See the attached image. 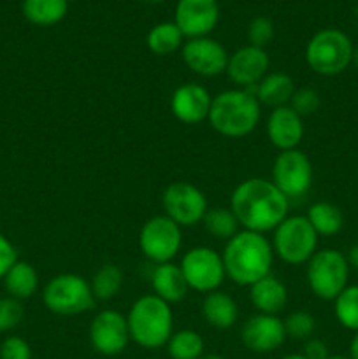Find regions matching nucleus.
Instances as JSON below:
<instances>
[{"instance_id":"nucleus-1","label":"nucleus","mask_w":358,"mask_h":359,"mask_svg":"<svg viewBox=\"0 0 358 359\" xmlns=\"http://www.w3.org/2000/svg\"><path fill=\"white\" fill-rule=\"evenodd\" d=\"M290 200L270 179L249 177L232 191L230 210L242 230L267 233L274 231L288 217Z\"/></svg>"},{"instance_id":"nucleus-2","label":"nucleus","mask_w":358,"mask_h":359,"mask_svg":"<svg viewBox=\"0 0 358 359\" xmlns=\"http://www.w3.org/2000/svg\"><path fill=\"white\" fill-rule=\"evenodd\" d=\"M221 258L228 279L249 287L270 273L274 262L272 244L262 233L241 230L227 242Z\"/></svg>"},{"instance_id":"nucleus-3","label":"nucleus","mask_w":358,"mask_h":359,"mask_svg":"<svg viewBox=\"0 0 358 359\" xmlns=\"http://www.w3.org/2000/svg\"><path fill=\"white\" fill-rule=\"evenodd\" d=\"M262 118L258 98L248 90H227L213 97L209 125L228 139H242L255 132Z\"/></svg>"},{"instance_id":"nucleus-4","label":"nucleus","mask_w":358,"mask_h":359,"mask_svg":"<svg viewBox=\"0 0 358 359\" xmlns=\"http://www.w3.org/2000/svg\"><path fill=\"white\" fill-rule=\"evenodd\" d=\"M130 340L142 349H160L167 346L174 333V314L167 302L157 294H144L130 307L128 316Z\"/></svg>"},{"instance_id":"nucleus-5","label":"nucleus","mask_w":358,"mask_h":359,"mask_svg":"<svg viewBox=\"0 0 358 359\" xmlns=\"http://www.w3.org/2000/svg\"><path fill=\"white\" fill-rule=\"evenodd\" d=\"M353 42L337 28H325L316 32L305 48V62L312 72L319 76L343 74L353 62Z\"/></svg>"},{"instance_id":"nucleus-6","label":"nucleus","mask_w":358,"mask_h":359,"mask_svg":"<svg viewBox=\"0 0 358 359\" xmlns=\"http://www.w3.org/2000/svg\"><path fill=\"white\" fill-rule=\"evenodd\" d=\"M318 233L305 216H288L272 235V251L288 265H305L318 251Z\"/></svg>"},{"instance_id":"nucleus-7","label":"nucleus","mask_w":358,"mask_h":359,"mask_svg":"<svg viewBox=\"0 0 358 359\" xmlns=\"http://www.w3.org/2000/svg\"><path fill=\"white\" fill-rule=\"evenodd\" d=\"M350 279V263L337 249H319L307 262L309 290L319 300L333 302Z\"/></svg>"},{"instance_id":"nucleus-8","label":"nucleus","mask_w":358,"mask_h":359,"mask_svg":"<svg viewBox=\"0 0 358 359\" xmlns=\"http://www.w3.org/2000/svg\"><path fill=\"white\" fill-rule=\"evenodd\" d=\"M46 309L58 316H77L95 307L90 283L76 273H60L42 290Z\"/></svg>"},{"instance_id":"nucleus-9","label":"nucleus","mask_w":358,"mask_h":359,"mask_svg":"<svg viewBox=\"0 0 358 359\" xmlns=\"http://www.w3.org/2000/svg\"><path fill=\"white\" fill-rule=\"evenodd\" d=\"M183 245V231L165 214L154 216L142 224L139 233V248L147 262L154 265L171 263Z\"/></svg>"},{"instance_id":"nucleus-10","label":"nucleus","mask_w":358,"mask_h":359,"mask_svg":"<svg viewBox=\"0 0 358 359\" xmlns=\"http://www.w3.org/2000/svg\"><path fill=\"white\" fill-rule=\"evenodd\" d=\"M179 269H181L190 290L206 294L220 290L227 277L221 255L206 245H199V248H193L185 252L181 263H179Z\"/></svg>"},{"instance_id":"nucleus-11","label":"nucleus","mask_w":358,"mask_h":359,"mask_svg":"<svg viewBox=\"0 0 358 359\" xmlns=\"http://www.w3.org/2000/svg\"><path fill=\"white\" fill-rule=\"evenodd\" d=\"M270 181L288 200L300 198L312 186V163L300 149L281 151L270 172Z\"/></svg>"},{"instance_id":"nucleus-12","label":"nucleus","mask_w":358,"mask_h":359,"mask_svg":"<svg viewBox=\"0 0 358 359\" xmlns=\"http://www.w3.org/2000/svg\"><path fill=\"white\" fill-rule=\"evenodd\" d=\"M165 216L179 226H195L202 223L207 212V198L197 186L186 181H175L165 188L161 195Z\"/></svg>"},{"instance_id":"nucleus-13","label":"nucleus","mask_w":358,"mask_h":359,"mask_svg":"<svg viewBox=\"0 0 358 359\" xmlns=\"http://www.w3.org/2000/svg\"><path fill=\"white\" fill-rule=\"evenodd\" d=\"M90 344L102 356H118L128 347L130 332L126 316L121 312L105 309L100 311L90 323L88 330Z\"/></svg>"},{"instance_id":"nucleus-14","label":"nucleus","mask_w":358,"mask_h":359,"mask_svg":"<svg viewBox=\"0 0 358 359\" xmlns=\"http://www.w3.org/2000/svg\"><path fill=\"white\" fill-rule=\"evenodd\" d=\"M220 21L218 0H179L174 23L188 39L207 37Z\"/></svg>"},{"instance_id":"nucleus-15","label":"nucleus","mask_w":358,"mask_h":359,"mask_svg":"<svg viewBox=\"0 0 358 359\" xmlns=\"http://www.w3.org/2000/svg\"><path fill=\"white\" fill-rule=\"evenodd\" d=\"M181 55L186 67L197 76L216 77L227 70V49L211 37L188 39L183 44Z\"/></svg>"},{"instance_id":"nucleus-16","label":"nucleus","mask_w":358,"mask_h":359,"mask_svg":"<svg viewBox=\"0 0 358 359\" xmlns=\"http://www.w3.org/2000/svg\"><path fill=\"white\" fill-rule=\"evenodd\" d=\"M241 340L246 349L267 354L279 349L286 340L283 319L270 314H255L242 325Z\"/></svg>"},{"instance_id":"nucleus-17","label":"nucleus","mask_w":358,"mask_h":359,"mask_svg":"<svg viewBox=\"0 0 358 359\" xmlns=\"http://www.w3.org/2000/svg\"><path fill=\"white\" fill-rule=\"evenodd\" d=\"M213 97L202 84L185 83L174 90L171 97V111L178 121L185 125H199L209 118Z\"/></svg>"},{"instance_id":"nucleus-18","label":"nucleus","mask_w":358,"mask_h":359,"mask_svg":"<svg viewBox=\"0 0 358 359\" xmlns=\"http://www.w3.org/2000/svg\"><path fill=\"white\" fill-rule=\"evenodd\" d=\"M270 60L265 49L244 46L228 55L227 76L237 86H256L269 74Z\"/></svg>"},{"instance_id":"nucleus-19","label":"nucleus","mask_w":358,"mask_h":359,"mask_svg":"<svg viewBox=\"0 0 358 359\" xmlns=\"http://www.w3.org/2000/svg\"><path fill=\"white\" fill-rule=\"evenodd\" d=\"M304 118L297 114L290 105L272 109L267 118V137L270 144L279 151L297 149L304 139Z\"/></svg>"},{"instance_id":"nucleus-20","label":"nucleus","mask_w":358,"mask_h":359,"mask_svg":"<svg viewBox=\"0 0 358 359\" xmlns=\"http://www.w3.org/2000/svg\"><path fill=\"white\" fill-rule=\"evenodd\" d=\"M151 286H153L154 294L167 302L168 305L183 302L190 291L181 269L172 262L154 265L153 272H151Z\"/></svg>"},{"instance_id":"nucleus-21","label":"nucleus","mask_w":358,"mask_h":359,"mask_svg":"<svg viewBox=\"0 0 358 359\" xmlns=\"http://www.w3.org/2000/svg\"><path fill=\"white\" fill-rule=\"evenodd\" d=\"M249 298L258 314L277 316L288 304V290L272 273L249 286Z\"/></svg>"},{"instance_id":"nucleus-22","label":"nucleus","mask_w":358,"mask_h":359,"mask_svg":"<svg viewBox=\"0 0 358 359\" xmlns=\"http://www.w3.org/2000/svg\"><path fill=\"white\" fill-rule=\"evenodd\" d=\"M202 318L216 330H228L239 318V305L228 293L211 291L202 300Z\"/></svg>"},{"instance_id":"nucleus-23","label":"nucleus","mask_w":358,"mask_h":359,"mask_svg":"<svg viewBox=\"0 0 358 359\" xmlns=\"http://www.w3.org/2000/svg\"><path fill=\"white\" fill-rule=\"evenodd\" d=\"M255 88V97L258 98L260 105H267L270 109L290 105L291 97H293L295 90H297L293 79L284 72L267 74Z\"/></svg>"},{"instance_id":"nucleus-24","label":"nucleus","mask_w":358,"mask_h":359,"mask_svg":"<svg viewBox=\"0 0 358 359\" xmlns=\"http://www.w3.org/2000/svg\"><path fill=\"white\" fill-rule=\"evenodd\" d=\"M4 287L9 293V297L16 300H28L34 297L39 290V273L28 262L18 259L9 272L4 277Z\"/></svg>"},{"instance_id":"nucleus-25","label":"nucleus","mask_w":358,"mask_h":359,"mask_svg":"<svg viewBox=\"0 0 358 359\" xmlns=\"http://www.w3.org/2000/svg\"><path fill=\"white\" fill-rule=\"evenodd\" d=\"M23 16L37 27H53L67 16L69 0H23Z\"/></svg>"},{"instance_id":"nucleus-26","label":"nucleus","mask_w":358,"mask_h":359,"mask_svg":"<svg viewBox=\"0 0 358 359\" xmlns=\"http://www.w3.org/2000/svg\"><path fill=\"white\" fill-rule=\"evenodd\" d=\"M305 217L309 219L311 226L318 233V237H333L339 233L344 226V214L336 203L316 202L309 207Z\"/></svg>"},{"instance_id":"nucleus-27","label":"nucleus","mask_w":358,"mask_h":359,"mask_svg":"<svg viewBox=\"0 0 358 359\" xmlns=\"http://www.w3.org/2000/svg\"><path fill=\"white\" fill-rule=\"evenodd\" d=\"M123 283H125L123 270L118 265H114V263H105L91 276L90 287L95 300L107 302L118 297V293L123 287Z\"/></svg>"},{"instance_id":"nucleus-28","label":"nucleus","mask_w":358,"mask_h":359,"mask_svg":"<svg viewBox=\"0 0 358 359\" xmlns=\"http://www.w3.org/2000/svg\"><path fill=\"white\" fill-rule=\"evenodd\" d=\"M183 39L185 35L178 28L174 21H165V23H158L147 32L146 44L153 55L157 56H167L178 51L183 46Z\"/></svg>"},{"instance_id":"nucleus-29","label":"nucleus","mask_w":358,"mask_h":359,"mask_svg":"<svg viewBox=\"0 0 358 359\" xmlns=\"http://www.w3.org/2000/svg\"><path fill=\"white\" fill-rule=\"evenodd\" d=\"M202 224L204 230H206L211 237L225 242H228L234 235H237L239 231H241L239 230L241 224H239L237 217L234 216L230 207H228V209H225V207H213V209H207L206 216H204L202 219Z\"/></svg>"},{"instance_id":"nucleus-30","label":"nucleus","mask_w":358,"mask_h":359,"mask_svg":"<svg viewBox=\"0 0 358 359\" xmlns=\"http://www.w3.org/2000/svg\"><path fill=\"white\" fill-rule=\"evenodd\" d=\"M204 339L193 330H179L171 335L167 353L172 359H199L204 356Z\"/></svg>"},{"instance_id":"nucleus-31","label":"nucleus","mask_w":358,"mask_h":359,"mask_svg":"<svg viewBox=\"0 0 358 359\" xmlns=\"http://www.w3.org/2000/svg\"><path fill=\"white\" fill-rule=\"evenodd\" d=\"M333 314L339 325L350 332H358V286H346L333 300Z\"/></svg>"},{"instance_id":"nucleus-32","label":"nucleus","mask_w":358,"mask_h":359,"mask_svg":"<svg viewBox=\"0 0 358 359\" xmlns=\"http://www.w3.org/2000/svg\"><path fill=\"white\" fill-rule=\"evenodd\" d=\"M286 337L293 340H309L316 332V319L307 311H295L283 319Z\"/></svg>"},{"instance_id":"nucleus-33","label":"nucleus","mask_w":358,"mask_h":359,"mask_svg":"<svg viewBox=\"0 0 358 359\" xmlns=\"http://www.w3.org/2000/svg\"><path fill=\"white\" fill-rule=\"evenodd\" d=\"M274 23L270 18L267 16H256L249 21L248 30H246V37H248L249 46H255V48L265 49L267 44H270V41L274 39Z\"/></svg>"},{"instance_id":"nucleus-34","label":"nucleus","mask_w":358,"mask_h":359,"mask_svg":"<svg viewBox=\"0 0 358 359\" xmlns=\"http://www.w3.org/2000/svg\"><path fill=\"white\" fill-rule=\"evenodd\" d=\"M25 318V309L20 300L13 297L0 298V333L18 328Z\"/></svg>"},{"instance_id":"nucleus-35","label":"nucleus","mask_w":358,"mask_h":359,"mask_svg":"<svg viewBox=\"0 0 358 359\" xmlns=\"http://www.w3.org/2000/svg\"><path fill=\"white\" fill-rule=\"evenodd\" d=\"M319 104H321V100H319L318 91L307 86L295 90L293 97H291L290 100V107L293 109L300 118L314 114V112L318 111Z\"/></svg>"},{"instance_id":"nucleus-36","label":"nucleus","mask_w":358,"mask_h":359,"mask_svg":"<svg viewBox=\"0 0 358 359\" xmlns=\"http://www.w3.org/2000/svg\"><path fill=\"white\" fill-rule=\"evenodd\" d=\"M0 359H32V347L25 339L11 335L0 344Z\"/></svg>"},{"instance_id":"nucleus-37","label":"nucleus","mask_w":358,"mask_h":359,"mask_svg":"<svg viewBox=\"0 0 358 359\" xmlns=\"http://www.w3.org/2000/svg\"><path fill=\"white\" fill-rule=\"evenodd\" d=\"M18 262V251L14 248L13 242L6 237L4 233H0V280L6 277V273L9 272L11 266Z\"/></svg>"},{"instance_id":"nucleus-38","label":"nucleus","mask_w":358,"mask_h":359,"mask_svg":"<svg viewBox=\"0 0 358 359\" xmlns=\"http://www.w3.org/2000/svg\"><path fill=\"white\" fill-rule=\"evenodd\" d=\"M302 354L307 359H326L330 356L329 347H326V344L319 339L305 340L304 353Z\"/></svg>"},{"instance_id":"nucleus-39","label":"nucleus","mask_w":358,"mask_h":359,"mask_svg":"<svg viewBox=\"0 0 358 359\" xmlns=\"http://www.w3.org/2000/svg\"><path fill=\"white\" fill-rule=\"evenodd\" d=\"M346 259L347 263H350V266H353V269L358 270V244L351 245L350 251H347Z\"/></svg>"},{"instance_id":"nucleus-40","label":"nucleus","mask_w":358,"mask_h":359,"mask_svg":"<svg viewBox=\"0 0 358 359\" xmlns=\"http://www.w3.org/2000/svg\"><path fill=\"white\" fill-rule=\"evenodd\" d=\"M350 359H358V332L354 333L350 342Z\"/></svg>"},{"instance_id":"nucleus-41","label":"nucleus","mask_w":358,"mask_h":359,"mask_svg":"<svg viewBox=\"0 0 358 359\" xmlns=\"http://www.w3.org/2000/svg\"><path fill=\"white\" fill-rule=\"evenodd\" d=\"M281 359H307V358H305L304 354H286V356Z\"/></svg>"},{"instance_id":"nucleus-42","label":"nucleus","mask_w":358,"mask_h":359,"mask_svg":"<svg viewBox=\"0 0 358 359\" xmlns=\"http://www.w3.org/2000/svg\"><path fill=\"white\" fill-rule=\"evenodd\" d=\"M199 359H227V358L218 356V354H204V356H200Z\"/></svg>"},{"instance_id":"nucleus-43","label":"nucleus","mask_w":358,"mask_h":359,"mask_svg":"<svg viewBox=\"0 0 358 359\" xmlns=\"http://www.w3.org/2000/svg\"><path fill=\"white\" fill-rule=\"evenodd\" d=\"M139 2H142V4H150V6H157V4L165 2V0H139Z\"/></svg>"},{"instance_id":"nucleus-44","label":"nucleus","mask_w":358,"mask_h":359,"mask_svg":"<svg viewBox=\"0 0 358 359\" xmlns=\"http://www.w3.org/2000/svg\"><path fill=\"white\" fill-rule=\"evenodd\" d=\"M351 63H354V67L358 69V46L353 49V62H351Z\"/></svg>"},{"instance_id":"nucleus-45","label":"nucleus","mask_w":358,"mask_h":359,"mask_svg":"<svg viewBox=\"0 0 358 359\" xmlns=\"http://www.w3.org/2000/svg\"><path fill=\"white\" fill-rule=\"evenodd\" d=\"M326 359H350V358H346V356H329Z\"/></svg>"}]
</instances>
